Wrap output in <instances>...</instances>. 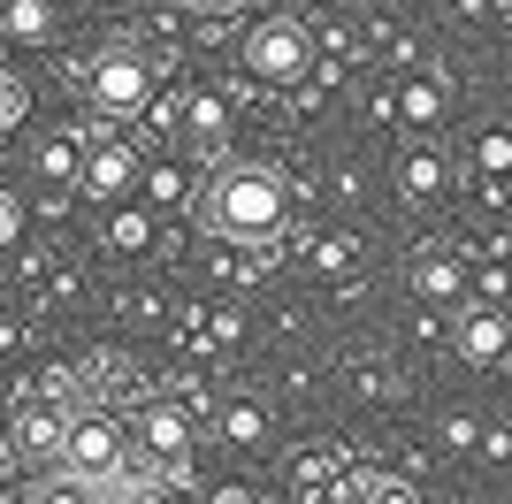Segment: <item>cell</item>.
Masks as SVG:
<instances>
[{"label":"cell","mask_w":512,"mask_h":504,"mask_svg":"<svg viewBox=\"0 0 512 504\" xmlns=\"http://www.w3.org/2000/svg\"><path fill=\"white\" fill-rule=\"evenodd\" d=\"M214 237H230V245H276L291 230V184H283L276 168H253L237 161L222 176H207V199H199Z\"/></svg>","instance_id":"cell-1"},{"label":"cell","mask_w":512,"mask_h":504,"mask_svg":"<svg viewBox=\"0 0 512 504\" xmlns=\"http://www.w3.org/2000/svg\"><path fill=\"white\" fill-rule=\"evenodd\" d=\"M153 84H161V69H153L130 39H115V46H100V54L85 62L77 92H85L92 115H115V123H130V115H146V107H153Z\"/></svg>","instance_id":"cell-2"},{"label":"cell","mask_w":512,"mask_h":504,"mask_svg":"<svg viewBox=\"0 0 512 504\" xmlns=\"http://www.w3.org/2000/svg\"><path fill=\"white\" fill-rule=\"evenodd\" d=\"M237 69L253 84H299L306 69H314V31H306L299 16H260L245 23V39H237Z\"/></svg>","instance_id":"cell-3"},{"label":"cell","mask_w":512,"mask_h":504,"mask_svg":"<svg viewBox=\"0 0 512 504\" xmlns=\"http://www.w3.org/2000/svg\"><path fill=\"white\" fill-rule=\"evenodd\" d=\"M123 466H130V428H123L115 413H77V420H69L62 474H77V482L107 489V482H123Z\"/></svg>","instance_id":"cell-4"},{"label":"cell","mask_w":512,"mask_h":504,"mask_svg":"<svg viewBox=\"0 0 512 504\" xmlns=\"http://www.w3.org/2000/svg\"><path fill=\"white\" fill-rule=\"evenodd\" d=\"M138 176H146V161H138L130 138H92V146H85V191H92V199H123Z\"/></svg>","instance_id":"cell-5"},{"label":"cell","mask_w":512,"mask_h":504,"mask_svg":"<svg viewBox=\"0 0 512 504\" xmlns=\"http://www.w3.org/2000/svg\"><path fill=\"white\" fill-rule=\"evenodd\" d=\"M451 344H459V359L490 367V359L512 352V321L497 314V306H467V314H459V329H451Z\"/></svg>","instance_id":"cell-6"},{"label":"cell","mask_w":512,"mask_h":504,"mask_svg":"<svg viewBox=\"0 0 512 504\" xmlns=\"http://www.w3.org/2000/svg\"><path fill=\"white\" fill-rule=\"evenodd\" d=\"M31 176L54 184V191H85V146L69 130H46L39 146H31Z\"/></svg>","instance_id":"cell-7"},{"label":"cell","mask_w":512,"mask_h":504,"mask_svg":"<svg viewBox=\"0 0 512 504\" xmlns=\"http://www.w3.org/2000/svg\"><path fill=\"white\" fill-rule=\"evenodd\" d=\"M398 191H406V199H444L451 191V161H444V146H406L398 153Z\"/></svg>","instance_id":"cell-8"},{"label":"cell","mask_w":512,"mask_h":504,"mask_svg":"<svg viewBox=\"0 0 512 504\" xmlns=\"http://www.w3.org/2000/svg\"><path fill=\"white\" fill-rule=\"evenodd\" d=\"M459 283H467V260H459L451 245H428L421 260H413V298H428V306H451Z\"/></svg>","instance_id":"cell-9"},{"label":"cell","mask_w":512,"mask_h":504,"mask_svg":"<svg viewBox=\"0 0 512 504\" xmlns=\"http://www.w3.org/2000/svg\"><path fill=\"white\" fill-rule=\"evenodd\" d=\"M138 443L153 451V466H184V451H192V420L176 413V405H146V420H138Z\"/></svg>","instance_id":"cell-10"},{"label":"cell","mask_w":512,"mask_h":504,"mask_svg":"<svg viewBox=\"0 0 512 504\" xmlns=\"http://www.w3.org/2000/svg\"><path fill=\"white\" fill-rule=\"evenodd\" d=\"M62 443H69V420L62 413H46V405H39V413L16 420V451H23V459H62Z\"/></svg>","instance_id":"cell-11"},{"label":"cell","mask_w":512,"mask_h":504,"mask_svg":"<svg viewBox=\"0 0 512 504\" xmlns=\"http://www.w3.org/2000/svg\"><path fill=\"white\" fill-rule=\"evenodd\" d=\"M0 23H8L16 46H39L46 31H54V8H46V0H0Z\"/></svg>","instance_id":"cell-12"},{"label":"cell","mask_w":512,"mask_h":504,"mask_svg":"<svg viewBox=\"0 0 512 504\" xmlns=\"http://www.w3.org/2000/svg\"><path fill=\"white\" fill-rule=\"evenodd\" d=\"M398 115H406L413 130H436V123H444V92H436V84H428V77L398 84Z\"/></svg>","instance_id":"cell-13"},{"label":"cell","mask_w":512,"mask_h":504,"mask_svg":"<svg viewBox=\"0 0 512 504\" xmlns=\"http://www.w3.org/2000/svg\"><path fill=\"white\" fill-rule=\"evenodd\" d=\"M467 161H474V176H490V184H512V130H482Z\"/></svg>","instance_id":"cell-14"},{"label":"cell","mask_w":512,"mask_h":504,"mask_svg":"<svg viewBox=\"0 0 512 504\" xmlns=\"http://www.w3.org/2000/svg\"><path fill=\"white\" fill-rule=\"evenodd\" d=\"M222 436H230V443H260V436H268V405L230 398V405H222Z\"/></svg>","instance_id":"cell-15"},{"label":"cell","mask_w":512,"mask_h":504,"mask_svg":"<svg viewBox=\"0 0 512 504\" xmlns=\"http://www.w3.org/2000/svg\"><path fill=\"white\" fill-rule=\"evenodd\" d=\"M222 123H230V115H222V100H207V92H192V100H184V130H192L199 146H222Z\"/></svg>","instance_id":"cell-16"},{"label":"cell","mask_w":512,"mask_h":504,"mask_svg":"<svg viewBox=\"0 0 512 504\" xmlns=\"http://www.w3.org/2000/svg\"><path fill=\"white\" fill-rule=\"evenodd\" d=\"M31 504H107L92 482H77V474H62V482H39L31 489Z\"/></svg>","instance_id":"cell-17"},{"label":"cell","mask_w":512,"mask_h":504,"mask_svg":"<svg viewBox=\"0 0 512 504\" xmlns=\"http://www.w3.org/2000/svg\"><path fill=\"white\" fill-rule=\"evenodd\" d=\"M352 252H360L352 237H314V252H306V260H314V268L329 275V268H352Z\"/></svg>","instance_id":"cell-18"},{"label":"cell","mask_w":512,"mask_h":504,"mask_svg":"<svg viewBox=\"0 0 512 504\" xmlns=\"http://www.w3.org/2000/svg\"><path fill=\"white\" fill-rule=\"evenodd\" d=\"M352 504H421V497H413L406 482H390V474H375V482H360V497H352Z\"/></svg>","instance_id":"cell-19"},{"label":"cell","mask_w":512,"mask_h":504,"mask_svg":"<svg viewBox=\"0 0 512 504\" xmlns=\"http://www.w3.org/2000/svg\"><path fill=\"white\" fill-rule=\"evenodd\" d=\"M23 115H31V92H23V77H8V84H0V123L23 130Z\"/></svg>","instance_id":"cell-20"},{"label":"cell","mask_w":512,"mask_h":504,"mask_svg":"<svg viewBox=\"0 0 512 504\" xmlns=\"http://www.w3.org/2000/svg\"><path fill=\"white\" fill-rule=\"evenodd\" d=\"M107 237H115V245H146V237H153V222H146V214H123V222H115V230H107Z\"/></svg>","instance_id":"cell-21"},{"label":"cell","mask_w":512,"mask_h":504,"mask_svg":"<svg viewBox=\"0 0 512 504\" xmlns=\"http://www.w3.org/2000/svg\"><path fill=\"white\" fill-rule=\"evenodd\" d=\"M0 237H8V245H23V199H16V191L0 199Z\"/></svg>","instance_id":"cell-22"},{"label":"cell","mask_w":512,"mask_h":504,"mask_svg":"<svg viewBox=\"0 0 512 504\" xmlns=\"http://www.w3.org/2000/svg\"><path fill=\"white\" fill-rule=\"evenodd\" d=\"M192 8H207V16H230V8H245V0H192Z\"/></svg>","instance_id":"cell-23"}]
</instances>
